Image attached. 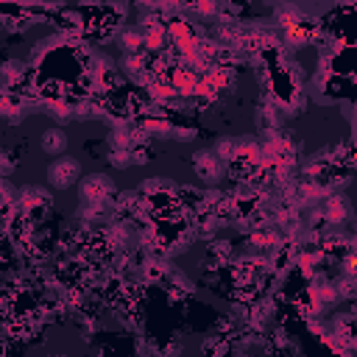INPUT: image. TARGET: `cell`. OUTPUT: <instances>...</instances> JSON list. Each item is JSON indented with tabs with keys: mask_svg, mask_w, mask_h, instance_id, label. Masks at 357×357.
I'll return each instance as SVG.
<instances>
[{
	"mask_svg": "<svg viewBox=\"0 0 357 357\" xmlns=\"http://www.w3.org/2000/svg\"><path fill=\"white\" fill-rule=\"evenodd\" d=\"M17 206H20V209H25V212L31 215V220H33V223H39V220L50 212V206H53V195H50L45 187L25 184V187H20V190H17Z\"/></svg>",
	"mask_w": 357,
	"mask_h": 357,
	"instance_id": "cell-1",
	"label": "cell"
},
{
	"mask_svg": "<svg viewBox=\"0 0 357 357\" xmlns=\"http://www.w3.org/2000/svg\"><path fill=\"white\" fill-rule=\"evenodd\" d=\"M81 178V165L73 159V156H56L50 165H47V184L53 190H67V187H75Z\"/></svg>",
	"mask_w": 357,
	"mask_h": 357,
	"instance_id": "cell-2",
	"label": "cell"
},
{
	"mask_svg": "<svg viewBox=\"0 0 357 357\" xmlns=\"http://www.w3.org/2000/svg\"><path fill=\"white\" fill-rule=\"evenodd\" d=\"M114 181L103 173H89L84 178H78V195L81 201H106L114 192Z\"/></svg>",
	"mask_w": 357,
	"mask_h": 357,
	"instance_id": "cell-3",
	"label": "cell"
},
{
	"mask_svg": "<svg viewBox=\"0 0 357 357\" xmlns=\"http://www.w3.org/2000/svg\"><path fill=\"white\" fill-rule=\"evenodd\" d=\"M192 170L201 181L215 184L223 176V159L215 151H198V153H192Z\"/></svg>",
	"mask_w": 357,
	"mask_h": 357,
	"instance_id": "cell-4",
	"label": "cell"
},
{
	"mask_svg": "<svg viewBox=\"0 0 357 357\" xmlns=\"http://www.w3.org/2000/svg\"><path fill=\"white\" fill-rule=\"evenodd\" d=\"M75 220L84 226H106L112 220V206L109 201H81Z\"/></svg>",
	"mask_w": 357,
	"mask_h": 357,
	"instance_id": "cell-5",
	"label": "cell"
},
{
	"mask_svg": "<svg viewBox=\"0 0 357 357\" xmlns=\"http://www.w3.org/2000/svg\"><path fill=\"white\" fill-rule=\"evenodd\" d=\"M33 229H36V223L31 220V215L25 212V209H14L11 212V218L6 220V234H8V240L17 245V243H22V240H28V237H33Z\"/></svg>",
	"mask_w": 357,
	"mask_h": 357,
	"instance_id": "cell-6",
	"label": "cell"
},
{
	"mask_svg": "<svg viewBox=\"0 0 357 357\" xmlns=\"http://www.w3.org/2000/svg\"><path fill=\"white\" fill-rule=\"evenodd\" d=\"M318 204H321V209L326 212V218L332 220V226L343 223V220L351 215V206H349V201H346L340 192H335V190H332V192H326V195H324Z\"/></svg>",
	"mask_w": 357,
	"mask_h": 357,
	"instance_id": "cell-7",
	"label": "cell"
},
{
	"mask_svg": "<svg viewBox=\"0 0 357 357\" xmlns=\"http://www.w3.org/2000/svg\"><path fill=\"white\" fill-rule=\"evenodd\" d=\"M173 201L192 215L195 209L204 206V190L195 184H173Z\"/></svg>",
	"mask_w": 357,
	"mask_h": 357,
	"instance_id": "cell-8",
	"label": "cell"
},
{
	"mask_svg": "<svg viewBox=\"0 0 357 357\" xmlns=\"http://www.w3.org/2000/svg\"><path fill=\"white\" fill-rule=\"evenodd\" d=\"M165 290H167V296H170V301H181V298H187V296H192V290H195V284L181 273V271H176V268H170L167 271V276H165Z\"/></svg>",
	"mask_w": 357,
	"mask_h": 357,
	"instance_id": "cell-9",
	"label": "cell"
},
{
	"mask_svg": "<svg viewBox=\"0 0 357 357\" xmlns=\"http://www.w3.org/2000/svg\"><path fill=\"white\" fill-rule=\"evenodd\" d=\"M167 271H170V265H167V259H156V257H148L142 265H139V279L145 282V284H162L165 282V276H167Z\"/></svg>",
	"mask_w": 357,
	"mask_h": 357,
	"instance_id": "cell-10",
	"label": "cell"
},
{
	"mask_svg": "<svg viewBox=\"0 0 357 357\" xmlns=\"http://www.w3.org/2000/svg\"><path fill=\"white\" fill-rule=\"evenodd\" d=\"M301 17H304V11H301L296 3L284 0V3H279L276 14H273V28H276V31H287V28H293Z\"/></svg>",
	"mask_w": 357,
	"mask_h": 357,
	"instance_id": "cell-11",
	"label": "cell"
},
{
	"mask_svg": "<svg viewBox=\"0 0 357 357\" xmlns=\"http://www.w3.org/2000/svg\"><path fill=\"white\" fill-rule=\"evenodd\" d=\"M0 25L8 31V33H25L31 25H36V17L33 14H28V11H14V14H6L3 11V17H0Z\"/></svg>",
	"mask_w": 357,
	"mask_h": 357,
	"instance_id": "cell-12",
	"label": "cell"
},
{
	"mask_svg": "<svg viewBox=\"0 0 357 357\" xmlns=\"http://www.w3.org/2000/svg\"><path fill=\"white\" fill-rule=\"evenodd\" d=\"M329 329H332L335 335H340L349 346L357 343V335H354V312H340V315H335L332 324H329Z\"/></svg>",
	"mask_w": 357,
	"mask_h": 357,
	"instance_id": "cell-13",
	"label": "cell"
},
{
	"mask_svg": "<svg viewBox=\"0 0 357 357\" xmlns=\"http://www.w3.org/2000/svg\"><path fill=\"white\" fill-rule=\"evenodd\" d=\"M42 151L50 153V156H59L67 151V134L61 128H47L42 134Z\"/></svg>",
	"mask_w": 357,
	"mask_h": 357,
	"instance_id": "cell-14",
	"label": "cell"
},
{
	"mask_svg": "<svg viewBox=\"0 0 357 357\" xmlns=\"http://www.w3.org/2000/svg\"><path fill=\"white\" fill-rule=\"evenodd\" d=\"M117 45L123 47V53H142L145 50V39H142L139 28H123L117 33Z\"/></svg>",
	"mask_w": 357,
	"mask_h": 357,
	"instance_id": "cell-15",
	"label": "cell"
},
{
	"mask_svg": "<svg viewBox=\"0 0 357 357\" xmlns=\"http://www.w3.org/2000/svg\"><path fill=\"white\" fill-rule=\"evenodd\" d=\"M126 106H128L131 117H139V114L148 112V106H151V95H148L142 86H134V92L126 95Z\"/></svg>",
	"mask_w": 357,
	"mask_h": 357,
	"instance_id": "cell-16",
	"label": "cell"
},
{
	"mask_svg": "<svg viewBox=\"0 0 357 357\" xmlns=\"http://www.w3.org/2000/svg\"><path fill=\"white\" fill-rule=\"evenodd\" d=\"M307 231H315V234H324V231H329V229H335L332 226V220L326 218V212L321 209V204H315L312 206V212H310V218H307V226H304Z\"/></svg>",
	"mask_w": 357,
	"mask_h": 357,
	"instance_id": "cell-17",
	"label": "cell"
},
{
	"mask_svg": "<svg viewBox=\"0 0 357 357\" xmlns=\"http://www.w3.org/2000/svg\"><path fill=\"white\" fill-rule=\"evenodd\" d=\"M139 192L142 195H162V192H173V181L165 178V176H151L139 184Z\"/></svg>",
	"mask_w": 357,
	"mask_h": 357,
	"instance_id": "cell-18",
	"label": "cell"
},
{
	"mask_svg": "<svg viewBox=\"0 0 357 357\" xmlns=\"http://www.w3.org/2000/svg\"><path fill=\"white\" fill-rule=\"evenodd\" d=\"M206 254H212L215 259H220V262L226 265V262L231 259V254H234V243H231V240H218V237H212Z\"/></svg>",
	"mask_w": 357,
	"mask_h": 357,
	"instance_id": "cell-19",
	"label": "cell"
},
{
	"mask_svg": "<svg viewBox=\"0 0 357 357\" xmlns=\"http://www.w3.org/2000/svg\"><path fill=\"white\" fill-rule=\"evenodd\" d=\"M120 73H123L128 81H134V78L142 73V56H139V53H126L123 61H120Z\"/></svg>",
	"mask_w": 357,
	"mask_h": 357,
	"instance_id": "cell-20",
	"label": "cell"
},
{
	"mask_svg": "<svg viewBox=\"0 0 357 357\" xmlns=\"http://www.w3.org/2000/svg\"><path fill=\"white\" fill-rule=\"evenodd\" d=\"M240 142H243V139H237V137H223V139H218L215 153H218L223 162H229V159H234V156L240 153Z\"/></svg>",
	"mask_w": 357,
	"mask_h": 357,
	"instance_id": "cell-21",
	"label": "cell"
},
{
	"mask_svg": "<svg viewBox=\"0 0 357 357\" xmlns=\"http://www.w3.org/2000/svg\"><path fill=\"white\" fill-rule=\"evenodd\" d=\"M190 8H192L195 14H201V17H218V11H220V0H192Z\"/></svg>",
	"mask_w": 357,
	"mask_h": 357,
	"instance_id": "cell-22",
	"label": "cell"
},
{
	"mask_svg": "<svg viewBox=\"0 0 357 357\" xmlns=\"http://www.w3.org/2000/svg\"><path fill=\"white\" fill-rule=\"evenodd\" d=\"M109 162H112L114 167H120V170L131 167V153H128V148H112V151H109Z\"/></svg>",
	"mask_w": 357,
	"mask_h": 357,
	"instance_id": "cell-23",
	"label": "cell"
},
{
	"mask_svg": "<svg viewBox=\"0 0 357 357\" xmlns=\"http://www.w3.org/2000/svg\"><path fill=\"white\" fill-rule=\"evenodd\" d=\"M170 137L178 139V142H190V139L195 137V128H192V126H178V123L173 120V126H170Z\"/></svg>",
	"mask_w": 357,
	"mask_h": 357,
	"instance_id": "cell-24",
	"label": "cell"
},
{
	"mask_svg": "<svg viewBox=\"0 0 357 357\" xmlns=\"http://www.w3.org/2000/svg\"><path fill=\"white\" fill-rule=\"evenodd\" d=\"M14 167H17V156H14L11 151H0V178L11 176Z\"/></svg>",
	"mask_w": 357,
	"mask_h": 357,
	"instance_id": "cell-25",
	"label": "cell"
},
{
	"mask_svg": "<svg viewBox=\"0 0 357 357\" xmlns=\"http://www.w3.org/2000/svg\"><path fill=\"white\" fill-rule=\"evenodd\" d=\"M20 70H22V61H14V59H11V61H3V64H0V81L8 84Z\"/></svg>",
	"mask_w": 357,
	"mask_h": 357,
	"instance_id": "cell-26",
	"label": "cell"
},
{
	"mask_svg": "<svg viewBox=\"0 0 357 357\" xmlns=\"http://www.w3.org/2000/svg\"><path fill=\"white\" fill-rule=\"evenodd\" d=\"M159 351H165V354H181V343H170V346H165V349H159Z\"/></svg>",
	"mask_w": 357,
	"mask_h": 357,
	"instance_id": "cell-27",
	"label": "cell"
},
{
	"mask_svg": "<svg viewBox=\"0 0 357 357\" xmlns=\"http://www.w3.org/2000/svg\"><path fill=\"white\" fill-rule=\"evenodd\" d=\"M282 3H284V0H282Z\"/></svg>",
	"mask_w": 357,
	"mask_h": 357,
	"instance_id": "cell-28",
	"label": "cell"
}]
</instances>
